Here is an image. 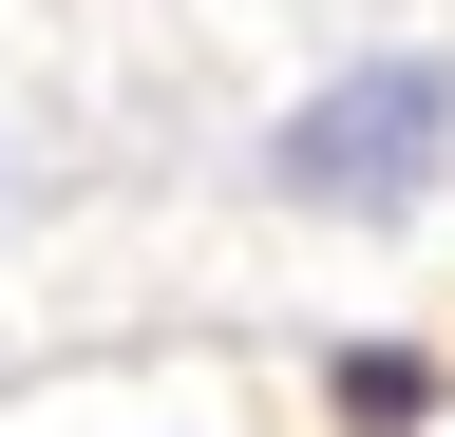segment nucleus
<instances>
[{
  "label": "nucleus",
  "mask_w": 455,
  "mask_h": 437,
  "mask_svg": "<svg viewBox=\"0 0 455 437\" xmlns=\"http://www.w3.org/2000/svg\"><path fill=\"white\" fill-rule=\"evenodd\" d=\"M304 209H418L436 172H455V58H361V77H323L304 115H284V152H266Z\"/></svg>",
  "instance_id": "1"
}]
</instances>
